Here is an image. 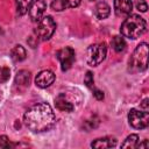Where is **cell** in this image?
Returning <instances> with one entry per match:
<instances>
[{
  "instance_id": "cell-26",
  "label": "cell",
  "mask_w": 149,
  "mask_h": 149,
  "mask_svg": "<svg viewBox=\"0 0 149 149\" xmlns=\"http://www.w3.org/2000/svg\"><path fill=\"white\" fill-rule=\"evenodd\" d=\"M141 108H143V109H147V111H148V99H144V100L141 102Z\"/></svg>"
},
{
  "instance_id": "cell-14",
  "label": "cell",
  "mask_w": 149,
  "mask_h": 149,
  "mask_svg": "<svg viewBox=\"0 0 149 149\" xmlns=\"http://www.w3.org/2000/svg\"><path fill=\"white\" fill-rule=\"evenodd\" d=\"M109 13H111V8H109V6H108L105 1L98 2V3L95 5V7H94V14H95V16H97L98 19H100V20L106 19V17L109 15Z\"/></svg>"
},
{
  "instance_id": "cell-8",
  "label": "cell",
  "mask_w": 149,
  "mask_h": 149,
  "mask_svg": "<svg viewBox=\"0 0 149 149\" xmlns=\"http://www.w3.org/2000/svg\"><path fill=\"white\" fill-rule=\"evenodd\" d=\"M45 9H47V3H45L44 0H34L30 5L29 9H28L31 21L38 22L43 17V15L45 13Z\"/></svg>"
},
{
  "instance_id": "cell-15",
  "label": "cell",
  "mask_w": 149,
  "mask_h": 149,
  "mask_svg": "<svg viewBox=\"0 0 149 149\" xmlns=\"http://www.w3.org/2000/svg\"><path fill=\"white\" fill-rule=\"evenodd\" d=\"M10 57L14 62H22L26 59L27 57V52L26 49L22 45H15L12 50H10Z\"/></svg>"
},
{
  "instance_id": "cell-23",
  "label": "cell",
  "mask_w": 149,
  "mask_h": 149,
  "mask_svg": "<svg viewBox=\"0 0 149 149\" xmlns=\"http://www.w3.org/2000/svg\"><path fill=\"white\" fill-rule=\"evenodd\" d=\"M136 8L141 12H147L148 6H147L146 0H136Z\"/></svg>"
},
{
  "instance_id": "cell-6",
  "label": "cell",
  "mask_w": 149,
  "mask_h": 149,
  "mask_svg": "<svg viewBox=\"0 0 149 149\" xmlns=\"http://www.w3.org/2000/svg\"><path fill=\"white\" fill-rule=\"evenodd\" d=\"M129 125L135 129H144L149 126V113L147 109L132 108L128 113Z\"/></svg>"
},
{
  "instance_id": "cell-5",
  "label": "cell",
  "mask_w": 149,
  "mask_h": 149,
  "mask_svg": "<svg viewBox=\"0 0 149 149\" xmlns=\"http://www.w3.org/2000/svg\"><path fill=\"white\" fill-rule=\"evenodd\" d=\"M107 55V47L105 43H95L88 47L87 49V63L91 66H97L99 65Z\"/></svg>"
},
{
  "instance_id": "cell-20",
  "label": "cell",
  "mask_w": 149,
  "mask_h": 149,
  "mask_svg": "<svg viewBox=\"0 0 149 149\" xmlns=\"http://www.w3.org/2000/svg\"><path fill=\"white\" fill-rule=\"evenodd\" d=\"M10 77V70L7 66H0V84L6 83Z\"/></svg>"
},
{
  "instance_id": "cell-16",
  "label": "cell",
  "mask_w": 149,
  "mask_h": 149,
  "mask_svg": "<svg viewBox=\"0 0 149 149\" xmlns=\"http://www.w3.org/2000/svg\"><path fill=\"white\" fill-rule=\"evenodd\" d=\"M30 81V72L28 70H20L15 76V84L17 86H27Z\"/></svg>"
},
{
  "instance_id": "cell-22",
  "label": "cell",
  "mask_w": 149,
  "mask_h": 149,
  "mask_svg": "<svg viewBox=\"0 0 149 149\" xmlns=\"http://www.w3.org/2000/svg\"><path fill=\"white\" fill-rule=\"evenodd\" d=\"M13 144L10 143V141L8 140V137L6 135H2L0 136V147L1 148H8V147H12Z\"/></svg>"
},
{
  "instance_id": "cell-9",
  "label": "cell",
  "mask_w": 149,
  "mask_h": 149,
  "mask_svg": "<svg viewBox=\"0 0 149 149\" xmlns=\"http://www.w3.org/2000/svg\"><path fill=\"white\" fill-rule=\"evenodd\" d=\"M54 81H55V74L50 70H42L35 77V84H36V86H38L41 88L51 86L54 84Z\"/></svg>"
},
{
  "instance_id": "cell-24",
  "label": "cell",
  "mask_w": 149,
  "mask_h": 149,
  "mask_svg": "<svg viewBox=\"0 0 149 149\" xmlns=\"http://www.w3.org/2000/svg\"><path fill=\"white\" fill-rule=\"evenodd\" d=\"M93 95H94V98L97 99V100H102L104 99V92L102 91H100V90H98V88H93Z\"/></svg>"
},
{
  "instance_id": "cell-1",
  "label": "cell",
  "mask_w": 149,
  "mask_h": 149,
  "mask_svg": "<svg viewBox=\"0 0 149 149\" xmlns=\"http://www.w3.org/2000/svg\"><path fill=\"white\" fill-rule=\"evenodd\" d=\"M26 127L34 133L50 130L56 123V116L51 106L47 102L36 104L27 109L23 115Z\"/></svg>"
},
{
  "instance_id": "cell-2",
  "label": "cell",
  "mask_w": 149,
  "mask_h": 149,
  "mask_svg": "<svg viewBox=\"0 0 149 149\" xmlns=\"http://www.w3.org/2000/svg\"><path fill=\"white\" fill-rule=\"evenodd\" d=\"M120 31L122 36L128 37L130 40H136L147 31V22L140 15H128L121 23Z\"/></svg>"
},
{
  "instance_id": "cell-13",
  "label": "cell",
  "mask_w": 149,
  "mask_h": 149,
  "mask_svg": "<svg viewBox=\"0 0 149 149\" xmlns=\"http://www.w3.org/2000/svg\"><path fill=\"white\" fill-rule=\"evenodd\" d=\"M55 106H56L57 109L63 111V112H72L73 108H74L73 105H72L70 101H68V100L65 99V95H64L63 93L58 94V95L55 98Z\"/></svg>"
},
{
  "instance_id": "cell-17",
  "label": "cell",
  "mask_w": 149,
  "mask_h": 149,
  "mask_svg": "<svg viewBox=\"0 0 149 149\" xmlns=\"http://www.w3.org/2000/svg\"><path fill=\"white\" fill-rule=\"evenodd\" d=\"M139 144V136L136 134H130L126 137V140L121 143V148H128V149H134L137 148Z\"/></svg>"
},
{
  "instance_id": "cell-27",
  "label": "cell",
  "mask_w": 149,
  "mask_h": 149,
  "mask_svg": "<svg viewBox=\"0 0 149 149\" xmlns=\"http://www.w3.org/2000/svg\"><path fill=\"white\" fill-rule=\"evenodd\" d=\"M90 1H93V0H90Z\"/></svg>"
},
{
  "instance_id": "cell-11",
  "label": "cell",
  "mask_w": 149,
  "mask_h": 149,
  "mask_svg": "<svg viewBox=\"0 0 149 149\" xmlns=\"http://www.w3.org/2000/svg\"><path fill=\"white\" fill-rule=\"evenodd\" d=\"M81 0H52L51 8L56 12L64 10L66 8H74L79 6Z\"/></svg>"
},
{
  "instance_id": "cell-18",
  "label": "cell",
  "mask_w": 149,
  "mask_h": 149,
  "mask_svg": "<svg viewBox=\"0 0 149 149\" xmlns=\"http://www.w3.org/2000/svg\"><path fill=\"white\" fill-rule=\"evenodd\" d=\"M33 1L34 0H15L17 14L19 15H24L28 12V9H29V7H30Z\"/></svg>"
},
{
  "instance_id": "cell-12",
  "label": "cell",
  "mask_w": 149,
  "mask_h": 149,
  "mask_svg": "<svg viewBox=\"0 0 149 149\" xmlns=\"http://www.w3.org/2000/svg\"><path fill=\"white\" fill-rule=\"evenodd\" d=\"M115 146H116V140L114 137H109V136L97 139L95 141H93L91 143V147L92 148H97V149L112 148V147H115Z\"/></svg>"
},
{
  "instance_id": "cell-25",
  "label": "cell",
  "mask_w": 149,
  "mask_h": 149,
  "mask_svg": "<svg viewBox=\"0 0 149 149\" xmlns=\"http://www.w3.org/2000/svg\"><path fill=\"white\" fill-rule=\"evenodd\" d=\"M137 148H148V140H143V142H142V143H140V142H139Z\"/></svg>"
},
{
  "instance_id": "cell-10",
  "label": "cell",
  "mask_w": 149,
  "mask_h": 149,
  "mask_svg": "<svg viewBox=\"0 0 149 149\" xmlns=\"http://www.w3.org/2000/svg\"><path fill=\"white\" fill-rule=\"evenodd\" d=\"M133 10L132 0H114V12L119 17H127Z\"/></svg>"
},
{
  "instance_id": "cell-3",
  "label": "cell",
  "mask_w": 149,
  "mask_h": 149,
  "mask_svg": "<svg viewBox=\"0 0 149 149\" xmlns=\"http://www.w3.org/2000/svg\"><path fill=\"white\" fill-rule=\"evenodd\" d=\"M129 70H132L133 72H139V71H144L148 66V44L146 42L140 43L130 59H129Z\"/></svg>"
},
{
  "instance_id": "cell-21",
  "label": "cell",
  "mask_w": 149,
  "mask_h": 149,
  "mask_svg": "<svg viewBox=\"0 0 149 149\" xmlns=\"http://www.w3.org/2000/svg\"><path fill=\"white\" fill-rule=\"evenodd\" d=\"M84 83L86 84L87 87L93 88V86H94V79H93V74H92L91 71H87V72H86L85 78H84Z\"/></svg>"
},
{
  "instance_id": "cell-7",
  "label": "cell",
  "mask_w": 149,
  "mask_h": 149,
  "mask_svg": "<svg viewBox=\"0 0 149 149\" xmlns=\"http://www.w3.org/2000/svg\"><path fill=\"white\" fill-rule=\"evenodd\" d=\"M56 56H57V59L61 63L62 71H68L71 68V65L73 64L74 59H76L74 50L72 48H70V47H65V48L58 50L56 52Z\"/></svg>"
},
{
  "instance_id": "cell-19",
  "label": "cell",
  "mask_w": 149,
  "mask_h": 149,
  "mask_svg": "<svg viewBox=\"0 0 149 149\" xmlns=\"http://www.w3.org/2000/svg\"><path fill=\"white\" fill-rule=\"evenodd\" d=\"M111 44H112V48L114 49V51H116V52H122L126 49V42H125L123 37H121V36H114Z\"/></svg>"
},
{
  "instance_id": "cell-4",
  "label": "cell",
  "mask_w": 149,
  "mask_h": 149,
  "mask_svg": "<svg viewBox=\"0 0 149 149\" xmlns=\"http://www.w3.org/2000/svg\"><path fill=\"white\" fill-rule=\"evenodd\" d=\"M55 29H56V23L54 19L50 15H47L38 21L37 27L34 29V35L37 37V40L45 41L52 36V34L55 33Z\"/></svg>"
}]
</instances>
